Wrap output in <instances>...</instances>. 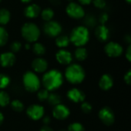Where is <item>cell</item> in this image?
Segmentation results:
<instances>
[{"mask_svg": "<svg viewBox=\"0 0 131 131\" xmlns=\"http://www.w3.org/2000/svg\"><path fill=\"white\" fill-rule=\"evenodd\" d=\"M95 22H96V21H95V19H94V18L93 16L89 15V16H88V17L86 18L85 23H86L87 25L91 26V27H92V26H94V25H95Z\"/></svg>", "mask_w": 131, "mask_h": 131, "instance_id": "34", "label": "cell"}, {"mask_svg": "<svg viewBox=\"0 0 131 131\" xmlns=\"http://www.w3.org/2000/svg\"><path fill=\"white\" fill-rule=\"evenodd\" d=\"M74 57L79 61H84L88 57L87 49L83 47H78V48L74 51Z\"/></svg>", "mask_w": 131, "mask_h": 131, "instance_id": "19", "label": "cell"}, {"mask_svg": "<svg viewBox=\"0 0 131 131\" xmlns=\"http://www.w3.org/2000/svg\"><path fill=\"white\" fill-rule=\"evenodd\" d=\"M26 114L28 117L33 121H38L44 117L45 109L41 105L31 104L26 110Z\"/></svg>", "mask_w": 131, "mask_h": 131, "instance_id": "9", "label": "cell"}, {"mask_svg": "<svg viewBox=\"0 0 131 131\" xmlns=\"http://www.w3.org/2000/svg\"><path fill=\"white\" fill-rule=\"evenodd\" d=\"M107 19H108V15L106 13H103V14L101 15V16H100V21L102 23V25H104L107 21Z\"/></svg>", "mask_w": 131, "mask_h": 131, "instance_id": "36", "label": "cell"}, {"mask_svg": "<svg viewBox=\"0 0 131 131\" xmlns=\"http://www.w3.org/2000/svg\"><path fill=\"white\" fill-rule=\"evenodd\" d=\"M67 14L72 18L79 19L84 16V10L81 5L75 2H71L66 8Z\"/></svg>", "mask_w": 131, "mask_h": 131, "instance_id": "8", "label": "cell"}, {"mask_svg": "<svg viewBox=\"0 0 131 131\" xmlns=\"http://www.w3.org/2000/svg\"><path fill=\"white\" fill-rule=\"evenodd\" d=\"M54 11L50 8H45L42 12H41V18L43 20L46 21H51V19L54 17Z\"/></svg>", "mask_w": 131, "mask_h": 131, "instance_id": "25", "label": "cell"}, {"mask_svg": "<svg viewBox=\"0 0 131 131\" xmlns=\"http://www.w3.org/2000/svg\"><path fill=\"white\" fill-rule=\"evenodd\" d=\"M68 131H84V127L83 126L82 124L79 122H74L71 124L68 127Z\"/></svg>", "mask_w": 131, "mask_h": 131, "instance_id": "30", "label": "cell"}, {"mask_svg": "<svg viewBox=\"0 0 131 131\" xmlns=\"http://www.w3.org/2000/svg\"><path fill=\"white\" fill-rule=\"evenodd\" d=\"M50 91H48V90H46L45 88H43V89H39L38 91V93H37V97L38 99L40 101H47L48 97V95H49V93Z\"/></svg>", "mask_w": 131, "mask_h": 131, "instance_id": "29", "label": "cell"}, {"mask_svg": "<svg viewBox=\"0 0 131 131\" xmlns=\"http://www.w3.org/2000/svg\"><path fill=\"white\" fill-rule=\"evenodd\" d=\"M15 55L12 52H4L0 55V65L3 68H9L15 63Z\"/></svg>", "mask_w": 131, "mask_h": 131, "instance_id": "14", "label": "cell"}, {"mask_svg": "<svg viewBox=\"0 0 131 131\" xmlns=\"http://www.w3.org/2000/svg\"><path fill=\"white\" fill-rule=\"evenodd\" d=\"M79 2L82 5H89L92 2V0H79Z\"/></svg>", "mask_w": 131, "mask_h": 131, "instance_id": "41", "label": "cell"}, {"mask_svg": "<svg viewBox=\"0 0 131 131\" xmlns=\"http://www.w3.org/2000/svg\"><path fill=\"white\" fill-rule=\"evenodd\" d=\"M49 1H50L51 4H52L54 6L59 5L61 4V0H49Z\"/></svg>", "mask_w": 131, "mask_h": 131, "instance_id": "40", "label": "cell"}, {"mask_svg": "<svg viewBox=\"0 0 131 131\" xmlns=\"http://www.w3.org/2000/svg\"><path fill=\"white\" fill-rule=\"evenodd\" d=\"M42 121H43V124L45 125H48L50 123H51V118L48 117V116H45V117H43L42 118Z\"/></svg>", "mask_w": 131, "mask_h": 131, "instance_id": "38", "label": "cell"}, {"mask_svg": "<svg viewBox=\"0 0 131 131\" xmlns=\"http://www.w3.org/2000/svg\"><path fill=\"white\" fill-rule=\"evenodd\" d=\"M126 58L127 59L128 61H131V46L129 45L128 48H127V52H126Z\"/></svg>", "mask_w": 131, "mask_h": 131, "instance_id": "37", "label": "cell"}, {"mask_svg": "<svg viewBox=\"0 0 131 131\" xmlns=\"http://www.w3.org/2000/svg\"><path fill=\"white\" fill-rule=\"evenodd\" d=\"M40 131H54V130L52 128H51L50 127H48V125H44L41 128Z\"/></svg>", "mask_w": 131, "mask_h": 131, "instance_id": "39", "label": "cell"}, {"mask_svg": "<svg viewBox=\"0 0 131 131\" xmlns=\"http://www.w3.org/2000/svg\"><path fill=\"white\" fill-rule=\"evenodd\" d=\"M71 111L69 108L62 104H58L54 107L52 111V115L53 117L59 121H64L66 120L70 116Z\"/></svg>", "mask_w": 131, "mask_h": 131, "instance_id": "11", "label": "cell"}, {"mask_svg": "<svg viewBox=\"0 0 131 131\" xmlns=\"http://www.w3.org/2000/svg\"><path fill=\"white\" fill-rule=\"evenodd\" d=\"M70 39L66 35H60L57 37L55 40V44L59 48H65L69 45Z\"/></svg>", "mask_w": 131, "mask_h": 131, "instance_id": "22", "label": "cell"}, {"mask_svg": "<svg viewBox=\"0 0 131 131\" xmlns=\"http://www.w3.org/2000/svg\"><path fill=\"white\" fill-rule=\"evenodd\" d=\"M66 80L72 84H78L84 81L85 78L84 69L78 64H69L64 72Z\"/></svg>", "mask_w": 131, "mask_h": 131, "instance_id": "2", "label": "cell"}, {"mask_svg": "<svg viewBox=\"0 0 131 131\" xmlns=\"http://www.w3.org/2000/svg\"><path fill=\"white\" fill-rule=\"evenodd\" d=\"M81 109L83 111V113L88 114H90L92 111V105L87 101H83L81 105Z\"/></svg>", "mask_w": 131, "mask_h": 131, "instance_id": "31", "label": "cell"}, {"mask_svg": "<svg viewBox=\"0 0 131 131\" xmlns=\"http://www.w3.org/2000/svg\"><path fill=\"white\" fill-rule=\"evenodd\" d=\"M10 105H11V107L12 109L17 112V113H20L21 111H23L24 108H25V106L23 104V103L19 101V100H13L11 103H10Z\"/></svg>", "mask_w": 131, "mask_h": 131, "instance_id": "24", "label": "cell"}, {"mask_svg": "<svg viewBox=\"0 0 131 131\" xmlns=\"http://www.w3.org/2000/svg\"><path fill=\"white\" fill-rule=\"evenodd\" d=\"M22 2H24V3H28V2H30L31 0H21Z\"/></svg>", "mask_w": 131, "mask_h": 131, "instance_id": "44", "label": "cell"}, {"mask_svg": "<svg viewBox=\"0 0 131 131\" xmlns=\"http://www.w3.org/2000/svg\"><path fill=\"white\" fill-rule=\"evenodd\" d=\"M90 38L88 29L84 26H78L74 28L70 36V41L77 47H83Z\"/></svg>", "mask_w": 131, "mask_h": 131, "instance_id": "3", "label": "cell"}, {"mask_svg": "<svg viewBox=\"0 0 131 131\" xmlns=\"http://www.w3.org/2000/svg\"><path fill=\"white\" fill-rule=\"evenodd\" d=\"M25 47V48H26L27 50L30 49V48H31V46H30V45H29V44H26Z\"/></svg>", "mask_w": 131, "mask_h": 131, "instance_id": "43", "label": "cell"}, {"mask_svg": "<svg viewBox=\"0 0 131 131\" xmlns=\"http://www.w3.org/2000/svg\"><path fill=\"white\" fill-rule=\"evenodd\" d=\"M124 82L130 85L131 84V71L130 70H129L124 75Z\"/></svg>", "mask_w": 131, "mask_h": 131, "instance_id": "35", "label": "cell"}, {"mask_svg": "<svg viewBox=\"0 0 131 131\" xmlns=\"http://www.w3.org/2000/svg\"><path fill=\"white\" fill-rule=\"evenodd\" d=\"M1 1H2V0H0V2H1Z\"/></svg>", "mask_w": 131, "mask_h": 131, "instance_id": "48", "label": "cell"}, {"mask_svg": "<svg viewBox=\"0 0 131 131\" xmlns=\"http://www.w3.org/2000/svg\"><path fill=\"white\" fill-rule=\"evenodd\" d=\"M61 25L55 21H47L43 27L44 32L49 37H57L61 32Z\"/></svg>", "mask_w": 131, "mask_h": 131, "instance_id": "7", "label": "cell"}, {"mask_svg": "<svg viewBox=\"0 0 131 131\" xmlns=\"http://www.w3.org/2000/svg\"><path fill=\"white\" fill-rule=\"evenodd\" d=\"M44 88L48 91H54L58 89L64 82L63 75L57 69H51L45 71L41 80Z\"/></svg>", "mask_w": 131, "mask_h": 131, "instance_id": "1", "label": "cell"}, {"mask_svg": "<svg viewBox=\"0 0 131 131\" xmlns=\"http://www.w3.org/2000/svg\"><path fill=\"white\" fill-rule=\"evenodd\" d=\"M11 18V14L8 10L5 8L0 9V25H6Z\"/></svg>", "mask_w": 131, "mask_h": 131, "instance_id": "20", "label": "cell"}, {"mask_svg": "<svg viewBox=\"0 0 131 131\" xmlns=\"http://www.w3.org/2000/svg\"><path fill=\"white\" fill-rule=\"evenodd\" d=\"M22 82L25 89L31 93L38 91L41 87V81L33 71H26L22 77Z\"/></svg>", "mask_w": 131, "mask_h": 131, "instance_id": "4", "label": "cell"}, {"mask_svg": "<svg viewBox=\"0 0 131 131\" xmlns=\"http://www.w3.org/2000/svg\"><path fill=\"white\" fill-rule=\"evenodd\" d=\"M68 98L74 103H82L85 101L86 95L84 91L79 90L78 88H71L67 93Z\"/></svg>", "mask_w": 131, "mask_h": 131, "instance_id": "12", "label": "cell"}, {"mask_svg": "<svg viewBox=\"0 0 131 131\" xmlns=\"http://www.w3.org/2000/svg\"><path fill=\"white\" fill-rule=\"evenodd\" d=\"M55 58H56L57 61L59 64H64V65L71 64V63L72 62V60H73V57H72L71 53L67 50H64V49L59 50L56 53Z\"/></svg>", "mask_w": 131, "mask_h": 131, "instance_id": "13", "label": "cell"}, {"mask_svg": "<svg viewBox=\"0 0 131 131\" xmlns=\"http://www.w3.org/2000/svg\"><path fill=\"white\" fill-rule=\"evenodd\" d=\"M10 104V97L3 90H0V107H5Z\"/></svg>", "mask_w": 131, "mask_h": 131, "instance_id": "23", "label": "cell"}, {"mask_svg": "<svg viewBox=\"0 0 131 131\" xmlns=\"http://www.w3.org/2000/svg\"><path fill=\"white\" fill-rule=\"evenodd\" d=\"M99 88L103 91H109L114 86V79L111 75L104 74L101 76L98 83Z\"/></svg>", "mask_w": 131, "mask_h": 131, "instance_id": "16", "label": "cell"}, {"mask_svg": "<svg viewBox=\"0 0 131 131\" xmlns=\"http://www.w3.org/2000/svg\"><path fill=\"white\" fill-rule=\"evenodd\" d=\"M95 35L99 41L104 42L107 40H108L110 37V31L108 28H107L104 25H101L97 28Z\"/></svg>", "mask_w": 131, "mask_h": 131, "instance_id": "17", "label": "cell"}, {"mask_svg": "<svg viewBox=\"0 0 131 131\" xmlns=\"http://www.w3.org/2000/svg\"><path fill=\"white\" fill-rule=\"evenodd\" d=\"M48 104L51 106H56L58 104H61V97L60 95H58V94H55V93H51V94H49L48 95V97L47 99Z\"/></svg>", "mask_w": 131, "mask_h": 131, "instance_id": "21", "label": "cell"}, {"mask_svg": "<svg viewBox=\"0 0 131 131\" xmlns=\"http://www.w3.org/2000/svg\"><path fill=\"white\" fill-rule=\"evenodd\" d=\"M8 39V35L7 31L3 28L0 26V47L4 46Z\"/></svg>", "mask_w": 131, "mask_h": 131, "instance_id": "28", "label": "cell"}, {"mask_svg": "<svg viewBox=\"0 0 131 131\" xmlns=\"http://www.w3.org/2000/svg\"><path fill=\"white\" fill-rule=\"evenodd\" d=\"M32 50H33V52L38 56H42L45 53V48L44 47V45L38 42L33 45Z\"/></svg>", "mask_w": 131, "mask_h": 131, "instance_id": "26", "label": "cell"}, {"mask_svg": "<svg viewBox=\"0 0 131 131\" xmlns=\"http://www.w3.org/2000/svg\"><path fill=\"white\" fill-rule=\"evenodd\" d=\"M21 35L28 42L36 41L40 36V30L38 27L31 22L25 23L21 27Z\"/></svg>", "mask_w": 131, "mask_h": 131, "instance_id": "5", "label": "cell"}, {"mask_svg": "<svg viewBox=\"0 0 131 131\" xmlns=\"http://www.w3.org/2000/svg\"><path fill=\"white\" fill-rule=\"evenodd\" d=\"M10 48H11V51H12L11 52H12V53L18 52L20 51V49L21 48V44L19 41H13L11 44Z\"/></svg>", "mask_w": 131, "mask_h": 131, "instance_id": "32", "label": "cell"}, {"mask_svg": "<svg viewBox=\"0 0 131 131\" xmlns=\"http://www.w3.org/2000/svg\"><path fill=\"white\" fill-rule=\"evenodd\" d=\"M25 15L28 18H37L40 12H41V8L40 7L36 5V4H31L27 6L25 8Z\"/></svg>", "mask_w": 131, "mask_h": 131, "instance_id": "18", "label": "cell"}, {"mask_svg": "<svg viewBox=\"0 0 131 131\" xmlns=\"http://www.w3.org/2000/svg\"><path fill=\"white\" fill-rule=\"evenodd\" d=\"M68 1H72V0H68Z\"/></svg>", "mask_w": 131, "mask_h": 131, "instance_id": "47", "label": "cell"}, {"mask_svg": "<svg viewBox=\"0 0 131 131\" xmlns=\"http://www.w3.org/2000/svg\"><path fill=\"white\" fill-rule=\"evenodd\" d=\"M123 47L114 41L108 42L104 47V51L107 56L111 58H117L120 57L123 53Z\"/></svg>", "mask_w": 131, "mask_h": 131, "instance_id": "10", "label": "cell"}, {"mask_svg": "<svg viewBox=\"0 0 131 131\" xmlns=\"http://www.w3.org/2000/svg\"><path fill=\"white\" fill-rule=\"evenodd\" d=\"M98 117L101 121V122L107 125L111 126L114 124L115 121V115L113 110L109 107H102L98 113Z\"/></svg>", "mask_w": 131, "mask_h": 131, "instance_id": "6", "label": "cell"}, {"mask_svg": "<svg viewBox=\"0 0 131 131\" xmlns=\"http://www.w3.org/2000/svg\"><path fill=\"white\" fill-rule=\"evenodd\" d=\"M11 82L10 78L5 74H0V90L6 88Z\"/></svg>", "mask_w": 131, "mask_h": 131, "instance_id": "27", "label": "cell"}, {"mask_svg": "<svg viewBox=\"0 0 131 131\" xmlns=\"http://www.w3.org/2000/svg\"><path fill=\"white\" fill-rule=\"evenodd\" d=\"M128 3H130V2H131V0H126Z\"/></svg>", "mask_w": 131, "mask_h": 131, "instance_id": "45", "label": "cell"}, {"mask_svg": "<svg viewBox=\"0 0 131 131\" xmlns=\"http://www.w3.org/2000/svg\"><path fill=\"white\" fill-rule=\"evenodd\" d=\"M94 5L98 8H104L106 6L105 0H94Z\"/></svg>", "mask_w": 131, "mask_h": 131, "instance_id": "33", "label": "cell"}, {"mask_svg": "<svg viewBox=\"0 0 131 131\" xmlns=\"http://www.w3.org/2000/svg\"><path fill=\"white\" fill-rule=\"evenodd\" d=\"M48 67V64L47 61L42 58H37L31 62V68L34 71L37 73H44L47 71Z\"/></svg>", "mask_w": 131, "mask_h": 131, "instance_id": "15", "label": "cell"}, {"mask_svg": "<svg viewBox=\"0 0 131 131\" xmlns=\"http://www.w3.org/2000/svg\"><path fill=\"white\" fill-rule=\"evenodd\" d=\"M3 121H4V115H3L2 113L0 111V126L2 124Z\"/></svg>", "mask_w": 131, "mask_h": 131, "instance_id": "42", "label": "cell"}, {"mask_svg": "<svg viewBox=\"0 0 131 131\" xmlns=\"http://www.w3.org/2000/svg\"><path fill=\"white\" fill-rule=\"evenodd\" d=\"M60 131H68V130H61Z\"/></svg>", "mask_w": 131, "mask_h": 131, "instance_id": "46", "label": "cell"}]
</instances>
